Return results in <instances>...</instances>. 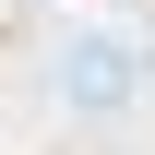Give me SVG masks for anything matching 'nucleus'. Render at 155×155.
<instances>
[{
    "instance_id": "obj_1",
    "label": "nucleus",
    "mask_w": 155,
    "mask_h": 155,
    "mask_svg": "<svg viewBox=\"0 0 155 155\" xmlns=\"http://www.w3.org/2000/svg\"><path fill=\"white\" fill-rule=\"evenodd\" d=\"M48 84H60V107L107 119V107H131V48H119V36H72L48 60Z\"/></svg>"
}]
</instances>
